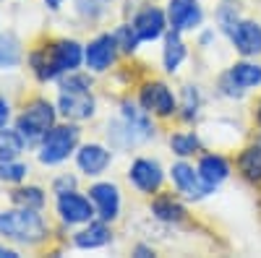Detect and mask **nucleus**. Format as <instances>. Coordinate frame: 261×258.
I'll list each match as a JSON object with an SVG mask.
<instances>
[{"instance_id": "nucleus-1", "label": "nucleus", "mask_w": 261, "mask_h": 258, "mask_svg": "<svg viewBox=\"0 0 261 258\" xmlns=\"http://www.w3.org/2000/svg\"><path fill=\"white\" fill-rule=\"evenodd\" d=\"M84 60L81 45L73 39H60L55 45L45 47V50H37L32 55V68L42 81H50L65 71H76Z\"/></svg>"}, {"instance_id": "nucleus-2", "label": "nucleus", "mask_w": 261, "mask_h": 258, "mask_svg": "<svg viewBox=\"0 0 261 258\" xmlns=\"http://www.w3.org/2000/svg\"><path fill=\"white\" fill-rule=\"evenodd\" d=\"M0 235L16 243H39L47 238V227L37 214V209H13L0 214Z\"/></svg>"}, {"instance_id": "nucleus-3", "label": "nucleus", "mask_w": 261, "mask_h": 258, "mask_svg": "<svg viewBox=\"0 0 261 258\" xmlns=\"http://www.w3.org/2000/svg\"><path fill=\"white\" fill-rule=\"evenodd\" d=\"M58 107L65 118L86 120L94 115V97L89 94V81L84 76H71L60 83V99Z\"/></svg>"}, {"instance_id": "nucleus-4", "label": "nucleus", "mask_w": 261, "mask_h": 258, "mask_svg": "<svg viewBox=\"0 0 261 258\" xmlns=\"http://www.w3.org/2000/svg\"><path fill=\"white\" fill-rule=\"evenodd\" d=\"M55 123V110L53 104L45 102V99H34L24 112L18 115V123H16V131L24 136V141H37V138H45V133L53 128Z\"/></svg>"}, {"instance_id": "nucleus-5", "label": "nucleus", "mask_w": 261, "mask_h": 258, "mask_svg": "<svg viewBox=\"0 0 261 258\" xmlns=\"http://www.w3.org/2000/svg\"><path fill=\"white\" fill-rule=\"evenodd\" d=\"M79 141V131L73 125H53L50 131L42 138V149H39V162L42 164H58L63 159H68V154L76 149Z\"/></svg>"}, {"instance_id": "nucleus-6", "label": "nucleus", "mask_w": 261, "mask_h": 258, "mask_svg": "<svg viewBox=\"0 0 261 258\" xmlns=\"http://www.w3.org/2000/svg\"><path fill=\"white\" fill-rule=\"evenodd\" d=\"M58 214L63 217V222L68 224H79V222H89L92 219V204L86 201L84 196H79V193H60L58 196Z\"/></svg>"}, {"instance_id": "nucleus-7", "label": "nucleus", "mask_w": 261, "mask_h": 258, "mask_svg": "<svg viewBox=\"0 0 261 258\" xmlns=\"http://www.w3.org/2000/svg\"><path fill=\"white\" fill-rule=\"evenodd\" d=\"M172 183L178 185V190L183 193V196H188V198H204L206 193H209V183L199 175V172H193V167H188V164H175L172 167Z\"/></svg>"}, {"instance_id": "nucleus-8", "label": "nucleus", "mask_w": 261, "mask_h": 258, "mask_svg": "<svg viewBox=\"0 0 261 258\" xmlns=\"http://www.w3.org/2000/svg\"><path fill=\"white\" fill-rule=\"evenodd\" d=\"M115 47H118L115 37H110V34L97 37L94 42H89V47H86V52H84L86 66H89L92 71H107L113 58H115Z\"/></svg>"}, {"instance_id": "nucleus-9", "label": "nucleus", "mask_w": 261, "mask_h": 258, "mask_svg": "<svg viewBox=\"0 0 261 258\" xmlns=\"http://www.w3.org/2000/svg\"><path fill=\"white\" fill-rule=\"evenodd\" d=\"M167 16H170L172 32L193 29V26L201 24V8H199L196 0H170Z\"/></svg>"}, {"instance_id": "nucleus-10", "label": "nucleus", "mask_w": 261, "mask_h": 258, "mask_svg": "<svg viewBox=\"0 0 261 258\" xmlns=\"http://www.w3.org/2000/svg\"><path fill=\"white\" fill-rule=\"evenodd\" d=\"M141 104H144V110L157 112L162 118L175 112V99H172V94L165 83H146L141 89Z\"/></svg>"}, {"instance_id": "nucleus-11", "label": "nucleus", "mask_w": 261, "mask_h": 258, "mask_svg": "<svg viewBox=\"0 0 261 258\" xmlns=\"http://www.w3.org/2000/svg\"><path fill=\"white\" fill-rule=\"evenodd\" d=\"M232 45L241 55H258L261 52V24L256 21H241L230 32Z\"/></svg>"}, {"instance_id": "nucleus-12", "label": "nucleus", "mask_w": 261, "mask_h": 258, "mask_svg": "<svg viewBox=\"0 0 261 258\" xmlns=\"http://www.w3.org/2000/svg\"><path fill=\"white\" fill-rule=\"evenodd\" d=\"M128 178L134 180V185L144 193H154L160 185H162V169L157 162L151 159H136L134 167H130Z\"/></svg>"}, {"instance_id": "nucleus-13", "label": "nucleus", "mask_w": 261, "mask_h": 258, "mask_svg": "<svg viewBox=\"0 0 261 258\" xmlns=\"http://www.w3.org/2000/svg\"><path fill=\"white\" fill-rule=\"evenodd\" d=\"M92 201L99 206V217L102 219H115L118 217V209H120V196H118V188L110 185V183H99L89 190Z\"/></svg>"}, {"instance_id": "nucleus-14", "label": "nucleus", "mask_w": 261, "mask_h": 258, "mask_svg": "<svg viewBox=\"0 0 261 258\" xmlns=\"http://www.w3.org/2000/svg\"><path fill=\"white\" fill-rule=\"evenodd\" d=\"M76 162H79L81 172H86V175H99L110 164V152L99 144H86V146H81Z\"/></svg>"}, {"instance_id": "nucleus-15", "label": "nucleus", "mask_w": 261, "mask_h": 258, "mask_svg": "<svg viewBox=\"0 0 261 258\" xmlns=\"http://www.w3.org/2000/svg\"><path fill=\"white\" fill-rule=\"evenodd\" d=\"M134 29L139 34V39H157L165 32V16L160 8H144L136 21H134Z\"/></svg>"}, {"instance_id": "nucleus-16", "label": "nucleus", "mask_w": 261, "mask_h": 258, "mask_svg": "<svg viewBox=\"0 0 261 258\" xmlns=\"http://www.w3.org/2000/svg\"><path fill=\"white\" fill-rule=\"evenodd\" d=\"M199 175L214 188V185H220V183L230 175V164H227L222 157L209 154V157H204L201 164H199Z\"/></svg>"}, {"instance_id": "nucleus-17", "label": "nucleus", "mask_w": 261, "mask_h": 258, "mask_svg": "<svg viewBox=\"0 0 261 258\" xmlns=\"http://www.w3.org/2000/svg\"><path fill=\"white\" fill-rule=\"evenodd\" d=\"M238 167H241V172L248 180H261V141H256L253 146H248L241 154Z\"/></svg>"}, {"instance_id": "nucleus-18", "label": "nucleus", "mask_w": 261, "mask_h": 258, "mask_svg": "<svg viewBox=\"0 0 261 258\" xmlns=\"http://www.w3.org/2000/svg\"><path fill=\"white\" fill-rule=\"evenodd\" d=\"M107 240H110V230H107L105 224H89L86 230H81L79 235H76V245L79 248H99V245H105Z\"/></svg>"}, {"instance_id": "nucleus-19", "label": "nucleus", "mask_w": 261, "mask_h": 258, "mask_svg": "<svg viewBox=\"0 0 261 258\" xmlns=\"http://www.w3.org/2000/svg\"><path fill=\"white\" fill-rule=\"evenodd\" d=\"M24 136L18 131H0V162L16 159L21 152H24Z\"/></svg>"}, {"instance_id": "nucleus-20", "label": "nucleus", "mask_w": 261, "mask_h": 258, "mask_svg": "<svg viewBox=\"0 0 261 258\" xmlns=\"http://www.w3.org/2000/svg\"><path fill=\"white\" fill-rule=\"evenodd\" d=\"M227 78H230L235 86H243V89H248V86L261 83V68L253 66V63H238V66L230 71Z\"/></svg>"}, {"instance_id": "nucleus-21", "label": "nucleus", "mask_w": 261, "mask_h": 258, "mask_svg": "<svg viewBox=\"0 0 261 258\" xmlns=\"http://www.w3.org/2000/svg\"><path fill=\"white\" fill-rule=\"evenodd\" d=\"M186 58V47H183V42L178 37V32H172L167 37V45H165V68L172 73V71H178V66L183 63Z\"/></svg>"}, {"instance_id": "nucleus-22", "label": "nucleus", "mask_w": 261, "mask_h": 258, "mask_svg": "<svg viewBox=\"0 0 261 258\" xmlns=\"http://www.w3.org/2000/svg\"><path fill=\"white\" fill-rule=\"evenodd\" d=\"M151 211H154L160 219H165V222H178V219H183V214H186L183 206L175 204L172 198H157L154 206H151Z\"/></svg>"}, {"instance_id": "nucleus-23", "label": "nucleus", "mask_w": 261, "mask_h": 258, "mask_svg": "<svg viewBox=\"0 0 261 258\" xmlns=\"http://www.w3.org/2000/svg\"><path fill=\"white\" fill-rule=\"evenodd\" d=\"M11 198L18 206H27V209H42L45 206V193L39 188H18V190H13Z\"/></svg>"}, {"instance_id": "nucleus-24", "label": "nucleus", "mask_w": 261, "mask_h": 258, "mask_svg": "<svg viewBox=\"0 0 261 258\" xmlns=\"http://www.w3.org/2000/svg\"><path fill=\"white\" fill-rule=\"evenodd\" d=\"M170 146H172V152H175V154L188 157V154H193L196 149H199V138H196L193 133H178V136L170 138Z\"/></svg>"}, {"instance_id": "nucleus-25", "label": "nucleus", "mask_w": 261, "mask_h": 258, "mask_svg": "<svg viewBox=\"0 0 261 258\" xmlns=\"http://www.w3.org/2000/svg\"><path fill=\"white\" fill-rule=\"evenodd\" d=\"M27 164H21L16 159H8V162H0V180H6V183H18V180H24L27 178Z\"/></svg>"}, {"instance_id": "nucleus-26", "label": "nucleus", "mask_w": 261, "mask_h": 258, "mask_svg": "<svg viewBox=\"0 0 261 258\" xmlns=\"http://www.w3.org/2000/svg\"><path fill=\"white\" fill-rule=\"evenodd\" d=\"M113 37H115L118 47H120L123 52H134V50H136V45H139V34H136V29H134V26H120Z\"/></svg>"}, {"instance_id": "nucleus-27", "label": "nucleus", "mask_w": 261, "mask_h": 258, "mask_svg": "<svg viewBox=\"0 0 261 258\" xmlns=\"http://www.w3.org/2000/svg\"><path fill=\"white\" fill-rule=\"evenodd\" d=\"M199 112V94L193 92V86H186L183 89V118L191 120Z\"/></svg>"}, {"instance_id": "nucleus-28", "label": "nucleus", "mask_w": 261, "mask_h": 258, "mask_svg": "<svg viewBox=\"0 0 261 258\" xmlns=\"http://www.w3.org/2000/svg\"><path fill=\"white\" fill-rule=\"evenodd\" d=\"M235 6L232 3H225L222 8H220V24L227 29V32H232V26H235V13H230Z\"/></svg>"}, {"instance_id": "nucleus-29", "label": "nucleus", "mask_w": 261, "mask_h": 258, "mask_svg": "<svg viewBox=\"0 0 261 258\" xmlns=\"http://www.w3.org/2000/svg\"><path fill=\"white\" fill-rule=\"evenodd\" d=\"M73 178H60L58 183H55V193H68V190H73Z\"/></svg>"}, {"instance_id": "nucleus-30", "label": "nucleus", "mask_w": 261, "mask_h": 258, "mask_svg": "<svg viewBox=\"0 0 261 258\" xmlns=\"http://www.w3.org/2000/svg\"><path fill=\"white\" fill-rule=\"evenodd\" d=\"M8 115H11V112H8V104H6L3 99H0V128H3V125L8 123Z\"/></svg>"}, {"instance_id": "nucleus-31", "label": "nucleus", "mask_w": 261, "mask_h": 258, "mask_svg": "<svg viewBox=\"0 0 261 258\" xmlns=\"http://www.w3.org/2000/svg\"><path fill=\"white\" fill-rule=\"evenodd\" d=\"M0 258H18V253L11 250V248H3V245H0Z\"/></svg>"}, {"instance_id": "nucleus-32", "label": "nucleus", "mask_w": 261, "mask_h": 258, "mask_svg": "<svg viewBox=\"0 0 261 258\" xmlns=\"http://www.w3.org/2000/svg\"><path fill=\"white\" fill-rule=\"evenodd\" d=\"M45 3H47V6L53 8V11H58V8H60V3H63V0H45Z\"/></svg>"}, {"instance_id": "nucleus-33", "label": "nucleus", "mask_w": 261, "mask_h": 258, "mask_svg": "<svg viewBox=\"0 0 261 258\" xmlns=\"http://www.w3.org/2000/svg\"><path fill=\"white\" fill-rule=\"evenodd\" d=\"M258 123H261V107H258Z\"/></svg>"}]
</instances>
